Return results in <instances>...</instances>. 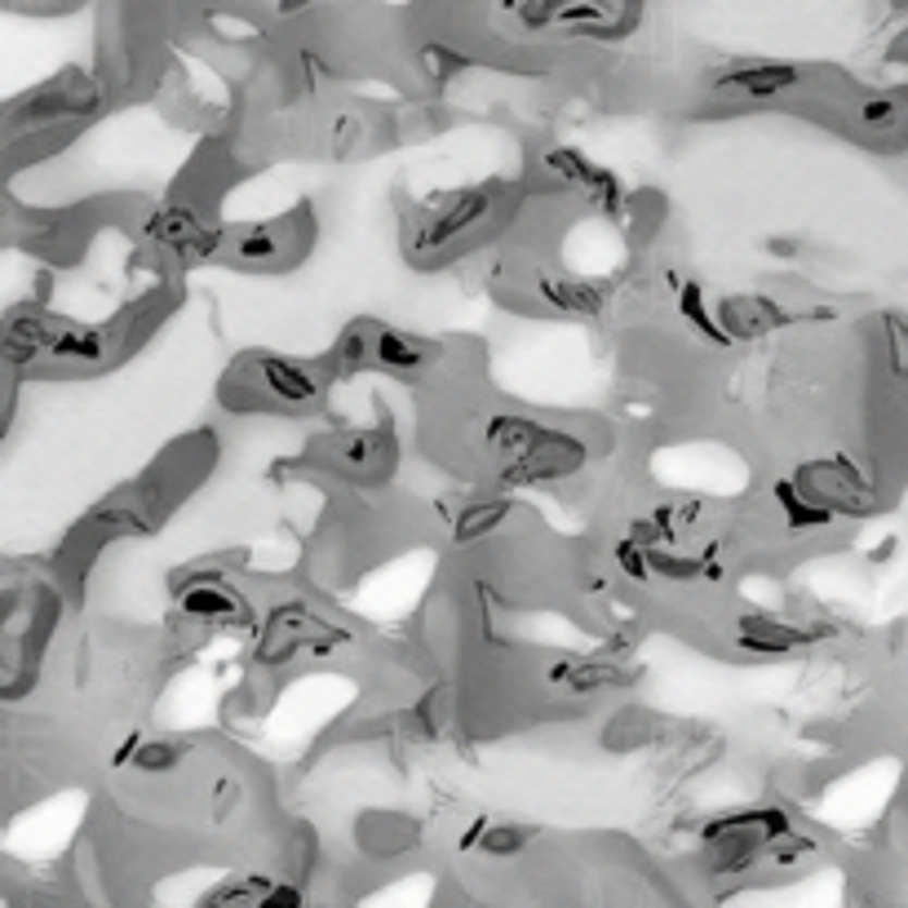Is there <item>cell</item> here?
I'll return each mask as SVG.
<instances>
[{
  "label": "cell",
  "instance_id": "5",
  "mask_svg": "<svg viewBox=\"0 0 908 908\" xmlns=\"http://www.w3.org/2000/svg\"><path fill=\"white\" fill-rule=\"evenodd\" d=\"M745 647H753V652H789V647L807 642L802 629L785 625V621H771V616H758V621H745Z\"/></svg>",
  "mask_w": 908,
  "mask_h": 908
},
{
  "label": "cell",
  "instance_id": "8",
  "mask_svg": "<svg viewBox=\"0 0 908 908\" xmlns=\"http://www.w3.org/2000/svg\"><path fill=\"white\" fill-rule=\"evenodd\" d=\"M49 351L62 355V359H102L107 355V338L102 333H89V329H62L49 342Z\"/></svg>",
  "mask_w": 908,
  "mask_h": 908
},
{
  "label": "cell",
  "instance_id": "13",
  "mask_svg": "<svg viewBox=\"0 0 908 908\" xmlns=\"http://www.w3.org/2000/svg\"><path fill=\"white\" fill-rule=\"evenodd\" d=\"M173 762H177V753H173L169 745H160V740L138 745V766H143V771H169Z\"/></svg>",
  "mask_w": 908,
  "mask_h": 908
},
{
  "label": "cell",
  "instance_id": "4",
  "mask_svg": "<svg viewBox=\"0 0 908 908\" xmlns=\"http://www.w3.org/2000/svg\"><path fill=\"white\" fill-rule=\"evenodd\" d=\"M771 323H781V310L766 306V302H753V297H732V302H723V319H719L723 333L753 338V333L771 329Z\"/></svg>",
  "mask_w": 908,
  "mask_h": 908
},
{
  "label": "cell",
  "instance_id": "11",
  "mask_svg": "<svg viewBox=\"0 0 908 908\" xmlns=\"http://www.w3.org/2000/svg\"><path fill=\"white\" fill-rule=\"evenodd\" d=\"M377 359L391 364V368H417L426 355H421L417 342H408V338H400V333H381V338H377Z\"/></svg>",
  "mask_w": 908,
  "mask_h": 908
},
{
  "label": "cell",
  "instance_id": "16",
  "mask_svg": "<svg viewBox=\"0 0 908 908\" xmlns=\"http://www.w3.org/2000/svg\"><path fill=\"white\" fill-rule=\"evenodd\" d=\"M891 115H895V102H891V98H873V102L860 107V120H869V124H882V120H891Z\"/></svg>",
  "mask_w": 908,
  "mask_h": 908
},
{
  "label": "cell",
  "instance_id": "2",
  "mask_svg": "<svg viewBox=\"0 0 908 908\" xmlns=\"http://www.w3.org/2000/svg\"><path fill=\"white\" fill-rule=\"evenodd\" d=\"M262 377H267V391L280 395L284 404H310L319 395L315 377L289 359H262Z\"/></svg>",
  "mask_w": 908,
  "mask_h": 908
},
{
  "label": "cell",
  "instance_id": "10",
  "mask_svg": "<svg viewBox=\"0 0 908 908\" xmlns=\"http://www.w3.org/2000/svg\"><path fill=\"white\" fill-rule=\"evenodd\" d=\"M275 248H280V240H275L271 226H248V231L235 235V253L244 257V262H271Z\"/></svg>",
  "mask_w": 908,
  "mask_h": 908
},
{
  "label": "cell",
  "instance_id": "3",
  "mask_svg": "<svg viewBox=\"0 0 908 908\" xmlns=\"http://www.w3.org/2000/svg\"><path fill=\"white\" fill-rule=\"evenodd\" d=\"M483 213H488V200L479 196V191H475V196L466 191V196H457L443 213H434V222H430V231L421 235V244H443V240H452V235H462V231L475 226Z\"/></svg>",
  "mask_w": 908,
  "mask_h": 908
},
{
  "label": "cell",
  "instance_id": "14",
  "mask_svg": "<svg viewBox=\"0 0 908 908\" xmlns=\"http://www.w3.org/2000/svg\"><path fill=\"white\" fill-rule=\"evenodd\" d=\"M518 847H524V833H518V829H492L488 842H483V851H492V856H510Z\"/></svg>",
  "mask_w": 908,
  "mask_h": 908
},
{
  "label": "cell",
  "instance_id": "1",
  "mask_svg": "<svg viewBox=\"0 0 908 908\" xmlns=\"http://www.w3.org/2000/svg\"><path fill=\"white\" fill-rule=\"evenodd\" d=\"M802 76L798 68H785V62H771V68H745V72H732L719 81V89H736V94H749V98H771V94H785L794 89Z\"/></svg>",
  "mask_w": 908,
  "mask_h": 908
},
{
  "label": "cell",
  "instance_id": "6",
  "mask_svg": "<svg viewBox=\"0 0 908 908\" xmlns=\"http://www.w3.org/2000/svg\"><path fill=\"white\" fill-rule=\"evenodd\" d=\"M537 434H541V426H532V421H524V417H496V421L488 426V443H492L496 452H505V457H514V462L528 457V447L537 443Z\"/></svg>",
  "mask_w": 908,
  "mask_h": 908
},
{
  "label": "cell",
  "instance_id": "12",
  "mask_svg": "<svg viewBox=\"0 0 908 908\" xmlns=\"http://www.w3.org/2000/svg\"><path fill=\"white\" fill-rule=\"evenodd\" d=\"M510 514V505L505 501H488V505H475V510H466L462 514V524H457V537L466 541V537H483V532H492L501 518Z\"/></svg>",
  "mask_w": 908,
  "mask_h": 908
},
{
  "label": "cell",
  "instance_id": "9",
  "mask_svg": "<svg viewBox=\"0 0 908 908\" xmlns=\"http://www.w3.org/2000/svg\"><path fill=\"white\" fill-rule=\"evenodd\" d=\"M541 293L559 306V310H576V315H594L599 310V293H590L586 284H567V280H541Z\"/></svg>",
  "mask_w": 908,
  "mask_h": 908
},
{
  "label": "cell",
  "instance_id": "15",
  "mask_svg": "<svg viewBox=\"0 0 908 908\" xmlns=\"http://www.w3.org/2000/svg\"><path fill=\"white\" fill-rule=\"evenodd\" d=\"M253 908H302V891L297 886H271Z\"/></svg>",
  "mask_w": 908,
  "mask_h": 908
},
{
  "label": "cell",
  "instance_id": "7",
  "mask_svg": "<svg viewBox=\"0 0 908 908\" xmlns=\"http://www.w3.org/2000/svg\"><path fill=\"white\" fill-rule=\"evenodd\" d=\"M182 608H186V616L222 621V616H231V612L240 608V599H235L231 590H222V586H200V590H191V594L182 599Z\"/></svg>",
  "mask_w": 908,
  "mask_h": 908
}]
</instances>
